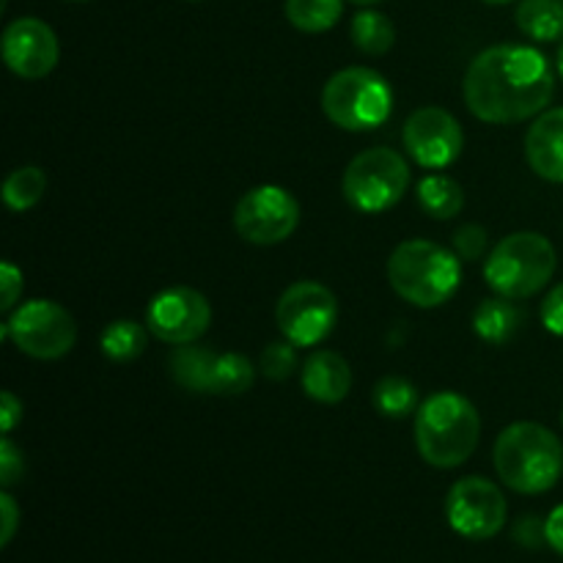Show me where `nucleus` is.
<instances>
[{
    "label": "nucleus",
    "instance_id": "e433bc0d",
    "mask_svg": "<svg viewBox=\"0 0 563 563\" xmlns=\"http://www.w3.org/2000/svg\"><path fill=\"white\" fill-rule=\"evenodd\" d=\"M484 3H493V5H500V3H511V0H484Z\"/></svg>",
    "mask_w": 563,
    "mask_h": 563
},
{
    "label": "nucleus",
    "instance_id": "7c9ffc66",
    "mask_svg": "<svg viewBox=\"0 0 563 563\" xmlns=\"http://www.w3.org/2000/svg\"><path fill=\"white\" fill-rule=\"evenodd\" d=\"M0 286H3V302H0V311L9 313L22 295V269H16L11 262L0 264Z\"/></svg>",
    "mask_w": 563,
    "mask_h": 563
},
{
    "label": "nucleus",
    "instance_id": "aec40b11",
    "mask_svg": "<svg viewBox=\"0 0 563 563\" xmlns=\"http://www.w3.org/2000/svg\"><path fill=\"white\" fill-rule=\"evenodd\" d=\"M418 203L434 220H451L465 207V192L451 176L429 174L418 181Z\"/></svg>",
    "mask_w": 563,
    "mask_h": 563
},
{
    "label": "nucleus",
    "instance_id": "39448f33",
    "mask_svg": "<svg viewBox=\"0 0 563 563\" xmlns=\"http://www.w3.org/2000/svg\"><path fill=\"white\" fill-rule=\"evenodd\" d=\"M555 247L537 231H517L493 247L484 264V278L495 295L526 300L539 295L555 275Z\"/></svg>",
    "mask_w": 563,
    "mask_h": 563
},
{
    "label": "nucleus",
    "instance_id": "20e7f679",
    "mask_svg": "<svg viewBox=\"0 0 563 563\" xmlns=\"http://www.w3.org/2000/svg\"><path fill=\"white\" fill-rule=\"evenodd\" d=\"M388 280L396 295L416 308H438L462 284V258L429 240H407L390 253Z\"/></svg>",
    "mask_w": 563,
    "mask_h": 563
},
{
    "label": "nucleus",
    "instance_id": "1a4fd4ad",
    "mask_svg": "<svg viewBox=\"0 0 563 563\" xmlns=\"http://www.w3.org/2000/svg\"><path fill=\"white\" fill-rule=\"evenodd\" d=\"M280 333L295 346H317L333 333L339 319V302L324 284L297 280L280 295L275 308Z\"/></svg>",
    "mask_w": 563,
    "mask_h": 563
},
{
    "label": "nucleus",
    "instance_id": "4c0bfd02",
    "mask_svg": "<svg viewBox=\"0 0 563 563\" xmlns=\"http://www.w3.org/2000/svg\"><path fill=\"white\" fill-rule=\"evenodd\" d=\"M75 3H86V0H75Z\"/></svg>",
    "mask_w": 563,
    "mask_h": 563
},
{
    "label": "nucleus",
    "instance_id": "58836bf2",
    "mask_svg": "<svg viewBox=\"0 0 563 563\" xmlns=\"http://www.w3.org/2000/svg\"><path fill=\"white\" fill-rule=\"evenodd\" d=\"M561 423H563V412H561Z\"/></svg>",
    "mask_w": 563,
    "mask_h": 563
},
{
    "label": "nucleus",
    "instance_id": "9d476101",
    "mask_svg": "<svg viewBox=\"0 0 563 563\" xmlns=\"http://www.w3.org/2000/svg\"><path fill=\"white\" fill-rule=\"evenodd\" d=\"M300 223V203L278 185L247 190L234 209V229L251 245H278L289 240Z\"/></svg>",
    "mask_w": 563,
    "mask_h": 563
},
{
    "label": "nucleus",
    "instance_id": "b1692460",
    "mask_svg": "<svg viewBox=\"0 0 563 563\" xmlns=\"http://www.w3.org/2000/svg\"><path fill=\"white\" fill-rule=\"evenodd\" d=\"M44 192H47V176L36 165H25V168H16L5 176L3 201L11 212H27V209H33L42 201Z\"/></svg>",
    "mask_w": 563,
    "mask_h": 563
},
{
    "label": "nucleus",
    "instance_id": "7ed1b4c3",
    "mask_svg": "<svg viewBox=\"0 0 563 563\" xmlns=\"http://www.w3.org/2000/svg\"><path fill=\"white\" fill-rule=\"evenodd\" d=\"M482 438V416L465 396L434 394L418 407L416 445L423 462L440 471L465 465Z\"/></svg>",
    "mask_w": 563,
    "mask_h": 563
},
{
    "label": "nucleus",
    "instance_id": "f3484780",
    "mask_svg": "<svg viewBox=\"0 0 563 563\" xmlns=\"http://www.w3.org/2000/svg\"><path fill=\"white\" fill-rule=\"evenodd\" d=\"M218 352L209 346L181 344L168 355V372L190 394H212L214 368H218Z\"/></svg>",
    "mask_w": 563,
    "mask_h": 563
},
{
    "label": "nucleus",
    "instance_id": "393cba45",
    "mask_svg": "<svg viewBox=\"0 0 563 563\" xmlns=\"http://www.w3.org/2000/svg\"><path fill=\"white\" fill-rule=\"evenodd\" d=\"M256 383V366L245 355L236 352H223L218 357L212 379V396H240L247 394Z\"/></svg>",
    "mask_w": 563,
    "mask_h": 563
},
{
    "label": "nucleus",
    "instance_id": "6e6552de",
    "mask_svg": "<svg viewBox=\"0 0 563 563\" xmlns=\"http://www.w3.org/2000/svg\"><path fill=\"white\" fill-rule=\"evenodd\" d=\"M5 339L36 361H58L69 355L77 341L75 317L53 300H31L11 313L3 324Z\"/></svg>",
    "mask_w": 563,
    "mask_h": 563
},
{
    "label": "nucleus",
    "instance_id": "4be33fe9",
    "mask_svg": "<svg viewBox=\"0 0 563 563\" xmlns=\"http://www.w3.org/2000/svg\"><path fill=\"white\" fill-rule=\"evenodd\" d=\"M352 42L361 53L366 55H385L396 42V27L383 11L363 9L357 11L355 20H352Z\"/></svg>",
    "mask_w": 563,
    "mask_h": 563
},
{
    "label": "nucleus",
    "instance_id": "cd10ccee",
    "mask_svg": "<svg viewBox=\"0 0 563 563\" xmlns=\"http://www.w3.org/2000/svg\"><path fill=\"white\" fill-rule=\"evenodd\" d=\"M487 231L476 223H465L454 231V253L462 262H478L487 253Z\"/></svg>",
    "mask_w": 563,
    "mask_h": 563
},
{
    "label": "nucleus",
    "instance_id": "0eeeda50",
    "mask_svg": "<svg viewBox=\"0 0 563 563\" xmlns=\"http://www.w3.org/2000/svg\"><path fill=\"white\" fill-rule=\"evenodd\" d=\"M344 198L363 214L394 209L410 187V165L388 146L366 148L357 154L344 174Z\"/></svg>",
    "mask_w": 563,
    "mask_h": 563
},
{
    "label": "nucleus",
    "instance_id": "c9c22d12",
    "mask_svg": "<svg viewBox=\"0 0 563 563\" xmlns=\"http://www.w3.org/2000/svg\"><path fill=\"white\" fill-rule=\"evenodd\" d=\"M559 71H561V77H563V42H561V49H559Z\"/></svg>",
    "mask_w": 563,
    "mask_h": 563
},
{
    "label": "nucleus",
    "instance_id": "ddd939ff",
    "mask_svg": "<svg viewBox=\"0 0 563 563\" xmlns=\"http://www.w3.org/2000/svg\"><path fill=\"white\" fill-rule=\"evenodd\" d=\"M405 148L412 159H416L421 168L440 170L449 168L451 163H456L465 148V135H462V126L449 110L443 108H429L416 110L410 119L405 121Z\"/></svg>",
    "mask_w": 563,
    "mask_h": 563
},
{
    "label": "nucleus",
    "instance_id": "f257e3e1",
    "mask_svg": "<svg viewBox=\"0 0 563 563\" xmlns=\"http://www.w3.org/2000/svg\"><path fill=\"white\" fill-rule=\"evenodd\" d=\"M555 93L550 60L526 44H495L471 60L465 102L487 124H520L544 113Z\"/></svg>",
    "mask_w": 563,
    "mask_h": 563
},
{
    "label": "nucleus",
    "instance_id": "4468645a",
    "mask_svg": "<svg viewBox=\"0 0 563 563\" xmlns=\"http://www.w3.org/2000/svg\"><path fill=\"white\" fill-rule=\"evenodd\" d=\"M58 36L47 22L20 16L3 31V60L22 80H42L58 66Z\"/></svg>",
    "mask_w": 563,
    "mask_h": 563
},
{
    "label": "nucleus",
    "instance_id": "2f4dec72",
    "mask_svg": "<svg viewBox=\"0 0 563 563\" xmlns=\"http://www.w3.org/2000/svg\"><path fill=\"white\" fill-rule=\"evenodd\" d=\"M0 511H3V533H0V544L9 548L11 539H14L16 526H20V509H16L14 498L9 493L0 495Z\"/></svg>",
    "mask_w": 563,
    "mask_h": 563
},
{
    "label": "nucleus",
    "instance_id": "9b49d317",
    "mask_svg": "<svg viewBox=\"0 0 563 563\" xmlns=\"http://www.w3.org/2000/svg\"><path fill=\"white\" fill-rule=\"evenodd\" d=\"M506 515H509V506L500 487L482 476H467L456 482L445 498L449 526L473 542L498 537L506 526Z\"/></svg>",
    "mask_w": 563,
    "mask_h": 563
},
{
    "label": "nucleus",
    "instance_id": "f8f14e48",
    "mask_svg": "<svg viewBox=\"0 0 563 563\" xmlns=\"http://www.w3.org/2000/svg\"><path fill=\"white\" fill-rule=\"evenodd\" d=\"M209 322H212V306L201 291L190 286L165 289L148 302L146 328L165 344H196L209 330Z\"/></svg>",
    "mask_w": 563,
    "mask_h": 563
},
{
    "label": "nucleus",
    "instance_id": "f03ea898",
    "mask_svg": "<svg viewBox=\"0 0 563 563\" xmlns=\"http://www.w3.org/2000/svg\"><path fill=\"white\" fill-rule=\"evenodd\" d=\"M495 471L500 482L520 495H542L563 473L559 434L533 421L511 423L495 440Z\"/></svg>",
    "mask_w": 563,
    "mask_h": 563
},
{
    "label": "nucleus",
    "instance_id": "dca6fc26",
    "mask_svg": "<svg viewBox=\"0 0 563 563\" xmlns=\"http://www.w3.org/2000/svg\"><path fill=\"white\" fill-rule=\"evenodd\" d=\"M302 390L313 401L339 405L352 390V368L339 352L319 350L302 363Z\"/></svg>",
    "mask_w": 563,
    "mask_h": 563
},
{
    "label": "nucleus",
    "instance_id": "5701e85b",
    "mask_svg": "<svg viewBox=\"0 0 563 563\" xmlns=\"http://www.w3.org/2000/svg\"><path fill=\"white\" fill-rule=\"evenodd\" d=\"M286 20L302 33H324L344 14V0H286Z\"/></svg>",
    "mask_w": 563,
    "mask_h": 563
},
{
    "label": "nucleus",
    "instance_id": "a878e982",
    "mask_svg": "<svg viewBox=\"0 0 563 563\" xmlns=\"http://www.w3.org/2000/svg\"><path fill=\"white\" fill-rule=\"evenodd\" d=\"M374 405L385 418H407L418 410V388L405 377H383L374 388Z\"/></svg>",
    "mask_w": 563,
    "mask_h": 563
},
{
    "label": "nucleus",
    "instance_id": "6ab92c4d",
    "mask_svg": "<svg viewBox=\"0 0 563 563\" xmlns=\"http://www.w3.org/2000/svg\"><path fill=\"white\" fill-rule=\"evenodd\" d=\"M517 27L533 42L563 38V0H520Z\"/></svg>",
    "mask_w": 563,
    "mask_h": 563
},
{
    "label": "nucleus",
    "instance_id": "473e14b6",
    "mask_svg": "<svg viewBox=\"0 0 563 563\" xmlns=\"http://www.w3.org/2000/svg\"><path fill=\"white\" fill-rule=\"evenodd\" d=\"M20 421H22V401L16 399L11 390H3V394H0V427H3V432L9 434Z\"/></svg>",
    "mask_w": 563,
    "mask_h": 563
},
{
    "label": "nucleus",
    "instance_id": "423d86ee",
    "mask_svg": "<svg viewBox=\"0 0 563 563\" xmlns=\"http://www.w3.org/2000/svg\"><path fill=\"white\" fill-rule=\"evenodd\" d=\"M322 110L346 132H368L383 126L394 110V88L368 66H350L324 82Z\"/></svg>",
    "mask_w": 563,
    "mask_h": 563
},
{
    "label": "nucleus",
    "instance_id": "2eb2a0df",
    "mask_svg": "<svg viewBox=\"0 0 563 563\" xmlns=\"http://www.w3.org/2000/svg\"><path fill=\"white\" fill-rule=\"evenodd\" d=\"M526 157L533 174L563 185V108L544 110L526 135Z\"/></svg>",
    "mask_w": 563,
    "mask_h": 563
},
{
    "label": "nucleus",
    "instance_id": "72a5a7b5",
    "mask_svg": "<svg viewBox=\"0 0 563 563\" xmlns=\"http://www.w3.org/2000/svg\"><path fill=\"white\" fill-rule=\"evenodd\" d=\"M544 542L555 550V553L563 555V504L555 506L550 511V517L544 520Z\"/></svg>",
    "mask_w": 563,
    "mask_h": 563
},
{
    "label": "nucleus",
    "instance_id": "c85d7f7f",
    "mask_svg": "<svg viewBox=\"0 0 563 563\" xmlns=\"http://www.w3.org/2000/svg\"><path fill=\"white\" fill-rule=\"evenodd\" d=\"M25 476V460H22V451L11 443L9 438L0 440V484L3 489L14 487Z\"/></svg>",
    "mask_w": 563,
    "mask_h": 563
},
{
    "label": "nucleus",
    "instance_id": "c756f323",
    "mask_svg": "<svg viewBox=\"0 0 563 563\" xmlns=\"http://www.w3.org/2000/svg\"><path fill=\"white\" fill-rule=\"evenodd\" d=\"M542 324L553 335H561L563 339V284L553 286L550 295L544 297L542 302Z\"/></svg>",
    "mask_w": 563,
    "mask_h": 563
},
{
    "label": "nucleus",
    "instance_id": "f704fd0d",
    "mask_svg": "<svg viewBox=\"0 0 563 563\" xmlns=\"http://www.w3.org/2000/svg\"><path fill=\"white\" fill-rule=\"evenodd\" d=\"M352 3H357V5H377V3H383V0H352Z\"/></svg>",
    "mask_w": 563,
    "mask_h": 563
},
{
    "label": "nucleus",
    "instance_id": "a211bd4d",
    "mask_svg": "<svg viewBox=\"0 0 563 563\" xmlns=\"http://www.w3.org/2000/svg\"><path fill=\"white\" fill-rule=\"evenodd\" d=\"M520 324H522L520 308L500 295L493 297V300L478 302L476 313H473V330H476V335L495 346L515 339Z\"/></svg>",
    "mask_w": 563,
    "mask_h": 563
},
{
    "label": "nucleus",
    "instance_id": "bb28decb",
    "mask_svg": "<svg viewBox=\"0 0 563 563\" xmlns=\"http://www.w3.org/2000/svg\"><path fill=\"white\" fill-rule=\"evenodd\" d=\"M258 366H262L264 377L275 379V383L289 379L291 374L297 372V366H300V361H297V346L291 344V341H273V344L262 352Z\"/></svg>",
    "mask_w": 563,
    "mask_h": 563
},
{
    "label": "nucleus",
    "instance_id": "412c9836",
    "mask_svg": "<svg viewBox=\"0 0 563 563\" xmlns=\"http://www.w3.org/2000/svg\"><path fill=\"white\" fill-rule=\"evenodd\" d=\"M148 333L143 324L132 322V319H115L108 328L102 330V339H99V346H102V355L113 363H130L135 357H141L146 352Z\"/></svg>",
    "mask_w": 563,
    "mask_h": 563
}]
</instances>
